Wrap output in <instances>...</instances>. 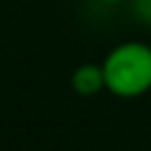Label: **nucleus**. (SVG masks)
<instances>
[{"label": "nucleus", "mask_w": 151, "mask_h": 151, "mask_svg": "<svg viewBox=\"0 0 151 151\" xmlns=\"http://www.w3.org/2000/svg\"><path fill=\"white\" fill-rule=\"evenodd\" d=\"M101 68L106 90L118 97H139L151 90V47L146 42L127 40L116 45Z\"/></svg>", "instance_id": "f257e3e1"}, {"label": "nucleus", "mask_w": 151, "mask_h": 151, "mask_svg": "<svg viewBox=\"0 0 151 151\" xmlns=\"http://www.w3.org/2000/svg\"><path fill=\"white\" fill-rule=\"evenodd\" d=\"M71 85L83 97H90V94H97V92L106 90L101 64H80L71 76Z\"/></svg>", "instance_id": "f03ea898"}, {"label": "nucleus", "mask_w": 151, "mask_h": 151, "mask_svg": "<svg viewBox=\"0 0 151 151\" xmlns=\"http://www.w3.org/2000/svg\"><path fill=\"white\" fill-rule=\"evenodd\" d=\"M134 7H137L139 19H144L146 24H151V0H134Z\"/></svg>", "instance_id": "7ed1b4c3"}, {"label": "nucleus", "mask_w": 151, "mask_h": 151, "mask_svg": "<svg viewBox=\"0 0 151 151\" xmlns=\"http://www.w3.org/2000/svg\"><path fill=\"white\" fill-rule=\"evenodd\" d=\"M104 2H120V0H104Z\"/></svg>", "instance_id": "20e7f679"}]
</instances>
